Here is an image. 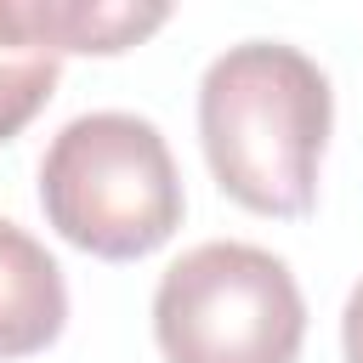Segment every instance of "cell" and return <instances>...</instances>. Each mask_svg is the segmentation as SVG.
Listing matches in <instances>:
<instances>
[{"mask_svg": "<svg viewBox=\"0 0 363 363\" xmlns=\"http://www.w3.org/2000/svg\"><path fill=\"white\" fill-rule=\"evenodd\" d=\"M340 346H346V363H363V278H357V289L346 295V312H340Z\"/></svg>", "mask_w": 363, "mask_h": 363, "instance_id": "52a82bcc", "label": "cell"}, {"mask_svg": "<svg viewBox=\"0 0 363 363\" xmlns=\"http://www.w3.org/2000/svg\"><path fill=\"white\" fill-rule=\"evenodd\" d=\"M40 210L85 255L142 261L182 227V176L153 119L79 113L40 159Z\"/></svg>", "mask_w": 363, "mask_h": 363, "instance_id": "7a4b0ae2", "label": "cell"}, {"mask_svg": "<svg viewBox=\"0 0 363 363\" xmlns=\"http://www.w3.org/2000/svg\"><path fill=\"white\" fill-rule=\"evenodd\" d=\"M170 6L153 0H0V40L62 57H119L142 45Z\"/></svg>", "mask_w": 363, "mask_h": 363, "instance_id": "277c9868", "label": "cell"}, {"mask_svg": "<svg viewBox=\"0 0 363 363\" xmlns=\"http://www.w3.org/2000/svg\"><path fill=\"white\" fill-rule=\"evenodd\" d=\"M153 340L164 363H295L306 301L295 272L261 244H199L153 289Z\"/></svg>", "mask_w": 363, "mask_h": 363, "instance_id": "3957f363", "label": "cell"}, {"mask_svg": "<svg viewBox=\"0 0 363 363\" xmlns=\"http://www.w3.org/2000/svg\"><path fill=\"white\" fill-rule=\"evenodd\" d=\"M57 68H62V62H57L51 51L0 40V142L23 136L28 119L51 102V91H57Z\"/></svg>", "mask_w": 363, "mask_h": 363, "instance_id": "8992f818", "label": "cell"}, {"mask_svg": "<svg viewBox=\"0 0 363 363\" xmlns=\"http://www.w3.org/2000/svg\"><path fill=\"white\" fill-rule=\"evenodd\" d=\"M329 74L284 45L244 40L227 45L199 85V142L216 187L255 210L295 221L318 204V164L329 147Z\"/></svg>", "mask_w": 363, "mask_h": 363, "instance_id": "6da1fadb", "label": "cell"}, {"mask_svg": "<svg viewBox=\"0 0 363 363\" xmlns=\"http://www.w3.org/2000/svg\"><path fill=\"white\" fill-rule=\"evenodd\" d=\"M68 323L62 267L45 255L34 233L0 216V357L45 352Z\"/></svg>", "mask_w": 363, "mask_h": 363, "instance_id": "5b68a950", "label": "cell"}]
</instances>
